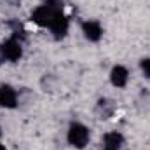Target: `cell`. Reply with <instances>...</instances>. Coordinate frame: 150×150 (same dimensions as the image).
Listing matches in <instances>:
<instances>
[{"instance_id": "1", "label": "cell", "mask_w": 150, "mask_h": 150, "mask_svg": "<svg viewBox=\"0 0 150 150\" xmlns=\"http://www.w3.org/2000/svg\"><path fill=\"white\" fill-rule=\"evenodd\" d=\"M89 142V131L82 124H72L68 131V143L74 145L75 149H84Z\"/></svg>"}, {"instance_id": "2", "label": "cell", "mask_w": 150, "mask_h": 150, "mask_svg": "<svg viewBox=\"0 0 150 150\" xmlns=\"http://www.w3.org/2000/svg\"><path fill=\"white\" fill-rule=\"evenodd\" d=\"M59 11V7H52V5H40L38 9L33 11V14H32V19L40 25V26H51V23H52V19H54V16H56V12Z\"/></svg>"}, {"instance_id": "3", "label": "cell", "mask_w": 150, "mask_h": 150, "mask_svg": "<svg viewBox=\"0 0 150 150\" xmlns=\"http://www.w3.org/2000/svg\"><path fill=\"white\" fill-rule=\"evenodd\" d=\"M2 54H4V58L9 59V61H18V59L21 58L23 49H21V44L16 40V37H12L11 40H7V42H4V45H2Z\"/></svg>"}, {"instance_id": "4", "label": "cell", "mask_w": 150, "mask_h": 150, "mask_svg": "<svg viewBox=\"0 0 150 150\" xmlns=\"http://www.w3.org/2000/svg\"><path fill=\"white\" fill-rule=\"evenodd\" d=\"M49 28L52 30V33L56 35V38H63L67 35V32H68V19L61 12V9L56 12V16H54V19H52V23H51Z\"/></svg>"}, {"instance_id": "5", "label": "cell", "mask_w": 150, "mask_h": 150, "mask_svg": "<svg viewBox=\"0 0 150 150\" xmlns=\"http://www.w3.org/2000/svg\"><path fill=\"white\" fill-rule=\"evenodd\" d=\"M0 107L14 108L16 107V93L11 86H0Z\"/></svg>"}, {"instance_id": "6", "label": "cell", "mask_w": 150, "mask_h": 150, "mask_svg": "<svg viewBox=\"0 0 150 150\" xmlns=\"http://www.w3.org/2000/svg\"><path fill=\"white\" fill-rule=\"evenodd\" d=\"M82 30H84L86 38L91 40V42H98V40L101 38V33H103L100 23H96V21H86V23L82 25Z\"/></svg>"}, {"instance_id": "7", "label": "cell", "mask_w": 150, "mask_h": 150, "mask_svg": "<svg viewBox=\"0 0 150 150\" xmlns=\"http://www.w3.org/2000/svg\"><path fill=\"white\" fill-rule=\"evenodd\" d=\"M124 138L120 133H108L103 138V150H120Z\"/></svg>"}, {"instance_id": "8", "label": "cell", "mask_w": 150, "mask_h": 150, "mask_svg": "<svg viewBox=\"0 0 150 150\" xmlns=\"http://www.w3.org/2000/svg\"><path fill=\"white\" fill-rule=\"evenodd\" d=\"M110 80L115 87H124L127 82V70L124 67H113L112 74H110Z\"/></svg>"}, {"instance_id": "9", "label": "cell", "mask_w": 150, "mask_h": 150, "mask_svg": "<svg viewBox=\"0 0 150 150\" xmlns=\"http://www.w3.org/2000/svg\"><path fill=\"white\" fill-rule=\"evenodd\" d=\"M113 112V105L108 100H100L98 101V113L101 115V119H108Z\"/></svg>"}, {"instance_id": "10", "label": "cell", "mask_w": 150, "mask_h": 150, "mask_svg": "<svg viewBox=\"0 0 150 150\" xmlns=\"http://www.w3.org/2000/svg\"><path fill=\"white\" fill-rule=\"evenodd\" d=\"M142 70H143L145 77H149V79H150V58L142 59Z\"/></svg>"}, {"instance_id": "11", "label": "cell", "mask_w": 150, "mask_h": 150, "mask_svg": "<svg viewBox=\"0 0 150 150\" xmlns=\"http://www.w3.org/2000/svg\"><path fill=\"white\" fill-rule=\"evenodd\" d=\"M47 5H52V7H59V5H61V0H47Z\"/></svg>"}, {"instance_id": "12", "label": "cell", "mask_w": 150, "mask_h": 150, "mask_svg": "<svg viewBox=\"0 0 150 150\" xmlns=\"http://www.w3.org/2000/svg\"><path fill=\"white\" fill-rule=\"evenodd\" d=\"M2 59H4V54H2V47H0V63H2Z\"/></svg>"}, {"instance_id": "13", "label": "cell", "mask_w": 150, "mask_h": 150, "mask_svg": "<svg viewBox=\"0 0 150 150\" xmlns=\"http://www.w3.org/2000/svg\"><path fill=\"white\" fill-rule=\"evenodd\" d=\"M0 150H5V147H4V145H0Z\"/></svg>"}]
</instances>
